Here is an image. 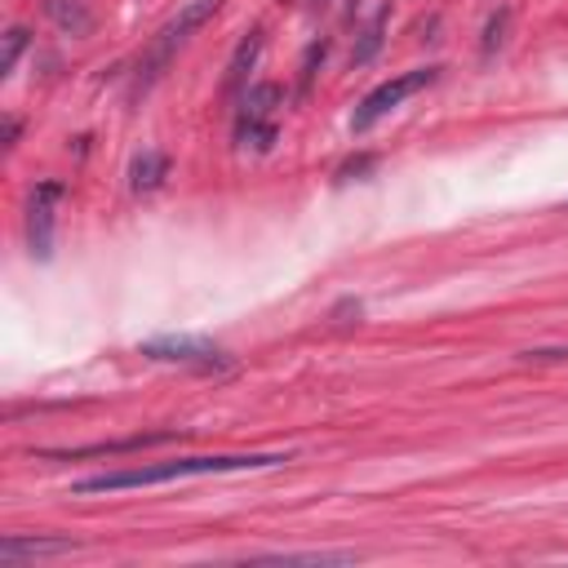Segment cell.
Returning a JSON list of instances; mask_svg holds the SVG:
<instances>
[{
  "mask_svg": "<svg viewBox=\"0 0 568 568\" xmlns=\"http://www.w3.org/2000/svg\"><path fill=\"white\" fill-rule=\"evenodd\" d=\"M67 550H75V541H67V537H18V532L0 537V564H4V568H18L22 559L67 555Z\"/></svg>",
  "mask_w": 568,
  "mask_h": 568,
  "instance_id": "8992f818",
  "label": "cell"
},
{
  "mask_svg": "<svg viewBox=\"0 0 568 568\" xmlns=\"http://www.w3.org/2000/svg\"><path fill=\"white\" fill-rule=\"evenodd\" d=\"M257 53H262V31L253 27V31L235 44V53H231V62H226V89H231V93H235V89H244V80H248V71H253Z\"/></svg>",
  "mask_w": 568,
  "mask_h": 568,
  "instance_id": "9c48e42d",
  "label": "cell"
},
{
  "mask_svg": "<svg viewBox=\"0 0 568 568\" xmlns=\"http://www.w3.org/2000/svg\"><path fill=\"white\" fill-rule=\"evenodd\" d=\"M280 98H284L280 84H248L244 98H240V124L235 129H244V124H271V111L280 106Z\"/></svg>",
  "mask_w": 568,
  "mask_h": 568,
  "instance_id": "ba28073f",
  "label": "cell"
},
{
  "mask_svg": "<svg viewBox=\"0 0 568 568\" xmlns=\"http://www.w3.org/2000/svg\"><path fill=\"white\" fill-rule=\"evenodd\" d=\"M44 9H49V18H53L62 31H71V36H84V31L93 27V18H89V9H84L80 0H49Z\"/></svg>",
  "mask_w": 568,
  "mask_h": 568,
  "instance_id": "8fae6325",
  "label": "cell"
},
{
  "mask_svg": "<svg viewBox=\"0 0 568 568\" xmlns=\"http://www.w3.org/2000/svg\"><path fill=\"white\" fill-rule=\"evenodd\" d=\"M164 178H169V155H164V151H142V155H133V164H129V186H133V191H155Z\"/></svg>",
  "mask_w": 568,
  "mask_h": 568,
  "instance_id": "30bf717a",
  "label": "cell"
},
{
  "mask_svg": "<svg viewBox=\"0 0 568 568\" xmlns=\"http://www.w3.org/2000/svg\"><path fill=\"white\" fill-rule=\"evenodd\" d=\"M351 4H359V0H351Z\"/></svg>",
  "mask_w": 568,
  "mask_h": 568,
  "instance_id": "2e32d148",
  "label": "cell"
},
{
  "mask_svg": "<svg viewBox=\"0 0 568 568\" xmlns=\"http://www.w3.org/2000/svg\"><path fill=\"white\" fill-rule=\"evenodd\" d=\"M288 453H217V457H173V462H151V466H129V470H106L89 475L75 484V493H120V488H151L186 475H226V470H271L284 466Z\"/></svg>",
  "mask_w": 568,
  "mask_h": 568,
  "instance_id": "6da1fadb",
  "label": "cell"
},
{
  "mask_svg": "<svg viewBox=\"0 0 568 568\" xmlns=\"http://www.w3.org/2000/svg\"><path fill=\"white\" fill-rule=\"evenodd\" d=\"M18 129H22L18 120H4V146H13V142H18Z\"/></svg>",
  "mask_w": 568,
  "mask_h": 568,
  "instance_id": "9a60e30c",
  "label": "cell"
},
{
  "mask_svg": "<svg viewBox=\"0 0 568 568\" xmlns=\"http://www.w3.org/2000/svg\"><path fill=\"white\" fill-rule=\"evenodd\" d=\"M222 9V0H186L182 9H178V18H169L160 31H155V40L146 44V53L138 58V71H133V93H146L164 71H169V62H173V53L213 18Z\"/></svg>",
  "mask_w": 568,
  "mask_h": 568,
  "instance_id": "7a4b0ae2",
  "label": "cell"
},
{
  "mask_svg": "<svg viewBox=\"0 0 568 568\" xmlns=\"http://www.w3.org/2000/svg\"><path fill=\"white\" fill-rule=\"evenodd\" d=\"M27 27H9L4 31V53H0V75H9L13 67H18V58H22V49H27Z\"/></svg>",
  "mask_w": 568,
  "mask_h": 568,
  "instance_id": "5bb4252c",
  "label": "cell"
},
{
  "mask_svg": "<svg viewBox=\"0 0 568 568\" xmlns=\"http://www.w3.org/2000/svg\"><path fill=\"white\" fill-rule=\"evenodd\" d=\"M62 195H67L62 182H36V191L27 200V248L40 262L53 257V217H58Z\"/></svg>",
  "mask_w": 568,
  "mask_h": 568,
  "instance_id": "5b68a950",
  "label": "cell"
},
{
  "mask_svg": "<svg viewBox=\"0 0 568 568\" xmlns=\"http://www.w3.org/2000/svg\"><path fill=\"white\" fill-rule=\"evenodd\" d=\"M439 71H444V67H413V71H399V75L382 80L377 89H368V93L359 98L355 115H351V133H368V129H373L386 111H395L404 98H413V93H422L426 84H435Z\"/></svg>",
  "mask_w": 568,
  "mask_h": 568,
  "instance_id": "3957f363",
  "label": "cell"
},
{
  "mask_svg": "<svg viewBox=\"0 0 568 568\" xmlns=\"http://www.w3.org/2000/svg\"><path fill=\"white\" fill-rule=\"evenodd\" d=\"M506 27H510V9H497V13L488 18V27H484V44H479V53H484V58H493V53L501 49Z\"/></svg>",
  "mask_w": 568,
  "mask_h": 568,
  "instance_id": "4fadbf2b",
  "label": "cell"
},
{
  "mask_svg": "<svg viewBox=\"0 0 568 568\" xmlns=\"http://www.w3.org/2000/svg\"><path fill=\"white\" fill-rule=\"evenodd\" d=\"M386 18H390V4H382L368 22H364V31H359V44H355V53H351V62H368L377 49H382V36H386Z\"/></svg>",
  "mask_w": 568,
  "mask_h": 568,
  "instance_id": "7c38bea8",
  "label": "cell"
},
{
  "mask_svg": "<svg viewBox=\"0 0 568 568\" xmlns=\"http://www.w3.org/2000/svg\"><path fill=\"white\" fill-rule=\"evenodd\" d=\"M138 351L155 364H182V368H222V364H231L217 342L195 337V333H160V337H146Z\"/></svg>",
  "mask_w": 568,
  "mask_h": 568,
  "instance_id": "277c9868",
  "label": "cell"
},
{
  "mask_svg": "<svg viewBox=\"0 0 568 568\" xmlns=\"http://www.w3.org/2000/svg\"><path fill=\"white\" fill-rule=\"evenodd\" d=\"M178 439V430H151V435H129V439H102V444H84V448H53L44 457H111V453H138V448H151V444H169Z\"/></svg>",
  "mask_w": 568,
  "mask_h": 568,
  "instance_id": "52a82bcc",
  "label": "cell"
}]
</instances>
